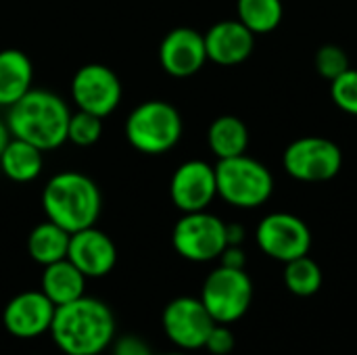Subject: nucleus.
Returning <instances> with one entry per match:
<instances>
[{"label":"nucleus","mask_w":357,"mask_h":355,"mask_svg":"<svg viewBox=\"0 0 357 355\" xmlns=\"http://www.w3.org/2000/svg\"><path fill=\"white\" fill-rule=\"evenodd\" d=\"M48 333L65 355H100L117 335V320L105 301L82 295L56 308Z\"/></svg>","instance_id":"1"},{"label":"nucleus","mask_w":357,"mask_h":355,"mask_svg":"<svg viewBox=\"0 0 357 355\" xmlns=\"http://www.w3.org/2000/svg\"><path fill=\"white\" fill-rule=\"evenodd\" d=\"M69 117L71 111L59 94L31 88L8 107L6 126L10 136L31 142L44 153L59 149L67 140Z\"/></svg>","instance_id":"2"},{"label":"nucleus","mask_w":357,"mask_h":355,"mask_svg":"<svg viewBox=\"0 0 357 355\" xmlns=\"http://www.w3.org/2000/svg\"><path fill=\"white\" fill-rule=\"evenodd\" d=\"M42 209L46 220L73 234L96 224L102 209V195L86 174L59 172L42 190Z\"/></svg>","instance_id":"3"},{"label":"nucleus","mask_w":357,"mask_h":355,"mask_svg":"<svg viewBox=\"0 0 357 355\" xmlns=\"http://www.w3.org/2000/svg\"><path fill=\"white\" fill-rule=\"evenodd\" d=\"M215 180L218 197L238 209L261 207L274 192L272 172L261 161L247 155L218 159Z\"/></svg>","instance_id":"4"},{"label":"nucleus","mask_w":357,"mask_h":355,"mask_svg":"<svg viewBox=\"0 0 357 355\" xmlns=\"http://www.w3.org/2000/svg\"><path fill=\"white\" fill-rule=\"evenodd\" d=\"M182 117L167 100H144L126 119L128 142L144 155H163L182 138Z\"/></svg>","instance_id":"5"},{"label":"nucleus","mask_w":357,"mask_h":355,"mask_svg":"<svg viewBox=\"0 0 357 355\" xmlns=\"http://www.w3.org/2000/svg\"><path fill=\"white\" fill-rule=\"evenodd\" d=\"M199 299L215 324L230 326L249 312L253 301V282L245 270L218 266L207 274Z\"/></svg>","instance_id":"6"},{"label":"nucleus","mask_w":357,"mask_h":355,"mask_svg":"<svg viewBox=\"0 0 357 355\" xmlns=\"http://www.w3.org/2000/svg\"><path fill=\"white\" fill-rule=\"evenodd\" d=\"M176 253L188 262H213L226 249V222L205 211L184 213L172 232Z\"/></svg>","instance_id":"7"},{"label":"nucleus","mask_w":357,"mask_h":355,"mask_svg":"<svg viewBox=\"0 0 357 355\" xmlns=\"http://www.w3.org/2000/svg\"><path fill=\"white\" fill-rule=\"evenodd\" d=\"M282 167L299 182H328L341 172L343 153L328 138L301 136L284 149Z\"/></svg>","instance_id":"8"},{"label":"nucleus","mask_w":357,"mask_h":355,"mask_svg":"<svg viewBox=\"0 0 357 355\" xmlns=\"http://www.w3.org/2000/svg\"><path fill=\"white\" fill-rule=\"evenodd\" d=\"M161 326L165 337L182 352H197L205 347V341L215 326V320L203 305L199 297H176L172 299L163 314Z\"/></svg>","instance_id":"9"},{"label":"nucleus","mask_w":357,"mask_h":355,"mask_svg":"<svg viewBox=\"0 0 357 355\" xmlns=\"http://www.w3.org/2000/svg\"><path fill=\"white\" fill-rule=\"evenodd\" d=\"M255 241L268 257L287 264L310 253L312 230L299 216L276 211L259 222Z\"/></svg>","instance_id":"10"},{"label":"nucleus","mask_w":357,"mask_h":355,"mask_svg":"<svg viewBox=\"0 0 357 355\" xmlns=\"http://www.w3.org/2000/svg\"><path fill=\"white\" fill-rule=\"evenodd\" d=\"M71 98L79 111L105 119L121 103V80L107 65H82L71 80Z\"/></svg>","instance_id":"11"},{"label":"nucleus","mask_w":357,"mask_h":355,"mask_svg":"<svg viewBox=\"0 0 357 355\" xmlns=\"http://www.w3.org/2000/svg\"><path fill=\"white\" fill-rule=\"evenodd\" d=\"M169 197L182 213L205 211L218 197L215 167L201 159L184 161L172 176Z\"/></svg>","instance_id":"12"},{"label":"nucleus","mask_w":357,"mask_h":355,"mask_svg":"<svg viewBox=\"0 0 357 355\" xmlns=\"http://www.w3.org/2000/svg\"><path fill=\"white\" fill-rule=\"evenodd\" d=\"M54 312L56 305L42 291H23L6 303L2 324L17 339H36L50 331Z\"/></svg>","instance_id":"13"},{"label":"nucleus","mask_w":357,"mask_h":355,"mask_svg":"<svg viewBox=\"0 0 357 355\" xmlns=\"http://www.w3.org/2000/svg\"><path fill=\"white\" fill-rule=\"evenodd\" d=\"M159 63L172 77H190L207 63L205 38L192 27H176L159 46Z\"/></svg>","instance_id":"14"},{"label":"nucleus","mask_w":357,"mask_h":355,"mask_svg":"<svg viewBox=\"0 0 357 355\" xmlns=\"http://www.w3.org/2000/svg\"><path fill=\"white\" fill-rule=\"evenodd\" d=\"M67 259L86 278H100V276H107L115 268L117 247L111 241V236L90 226L71 234Z\"/></svg>","instance_id":"15"},{"label":"nucleus","mask_w":357,"mask_h":355,"mask_svg":"<svg viewBox=\"0 0 357 355\" xmlns=\"http://www.w3.org/2000/svg\"><path fill=\"white\" fill-rule=\"evenodd\" d=\"M207 61H213L224 67L241 65L247 61L255 48V33L245 27L238 19L218 21L203 33Z\"/></svg>","instance_id":"16"},{"label":"nucleus","mask_w":357,"mask_h":355,"mask_svg":"<svg viewBox=\"0 0 357 355\" xmlns=\"http://www.w3.org/2000/svg\"><path fill=\"white\" fill-rule=\"evenodd\" d=\"M33 65L23 50H0V107L15 105L23 94L31 90Z\"/></svg>","instance_id":"17"},{"label":"nucleus","mask_w":357,"mask_h":355,"mask_svg":"<svg viewBox=\"0 0 357 355\" xmlns=\"http://www.w3.org/2000/svg\"><path fill=\"white\" fill-rule=\"evenodd\" d=\"M40 291L59 308L86 295V276L65 257L61 262L44 266Z\"/></svg>","instance_id":"18"},{"label":"nucleus","mask_w":357,"mask_h":355,"mask_svg":"<svg viewBox=\"0 0 357 355\" xmlns=\"http://www.w3.org/2000/svg\"><path fill=\"white\" fill-rule=\"evenodd\" d=\"M207 144L218 159H230L247 153L249 130L236 115H220L207 130Z\"/></svg>","instance_id":"19"},{"label":"nucleus","mask_w":357,"mask_h":355,"mask_svg":"<svg viewBox=\"0 0 357 355\" xmlns=\"http://www.w3.org/2000/svg\"><path fill=\"white\" fill-rule=\"evenodd\" d=\"M44 165L42 151L21 138H10L0 155V169L13 182H31L40 176Z\"/></svg>","instance_id":"20"},{"label":"nucleus","mask_w":357,"mask_h":355,"mask_svg":"<svg viewBox=\"0 0 357 355\" xmlns=\"http://www.w3.org/2000/svg\"><path fill=\"white\" fill-rule=\"evenodd\" d=\"M69 239H71V234L65 228H61L59 224L46 220V222L38 224L29 232V236H27V253L42 268L50 266V264L61 262V259L67 257Z\"/></svg>","instance_id":"21"},{"label":"nucleus","mask_w":357,"mask_h":355,"mask_svg":"<svg viewBox=\"0 0 357 355\" xmlns=\"http://www.w3.org/2000/svg\"><path fill=\"white\" fill-rule=\"evenodd\" d=\"M282 17V0H236V19L255 36L274 31Z\"/></svg>","instance_id":"22"},{"label":"nucleus","mask_w":357,"mask_h":355,"mask_svg":"<svg viewBox=\"0 0 357 355\" xmlns=\"http://www.w3.org/2000/svg\"><path fill=\"white\" fill-rule=\"evenodd\" d=\"M282 280L287 291L293 293L295 297H312L322 289L324 276L318 262H314L307 253L284 264Z\"/></svg>","instance_id":"23"},{"label":"nucleus","mask_w":357,"mask_h":355,"mask_svg":"<svg viewBox=\"0 0 357 355\" xmlns=\"http://www.w3.org/2000/svg\"><path fill=\"white\" fill-rule=\"evenodd\" d=\"M102 136V117L92 115L88 111L71 113L69 128H67V140H71L77 146H90L98 142Z\"/></svg>","instance_id":"24"},{"label":"nucleus","mask_w":357,"mask_h":355,"mask_svg":"<svg viewBox=\"0 0 357 355\" xmlns=\"http://www.w3.org/2000/svg\"><path fill=\"white\" fill-rule=\"evenodd\" d=\"M331 98L341 111L357 117V69L349 67L331 82Z\"/></svg>","instance_id":"25"},{"label":"nucleus","mask_w":357,"mask_h":355,"mask_svg":"<svg viewBox=\"0 0 357 355\" xmlns=\"http://www.w3.org/2000/svg\"><path fill=\"white\" fill-rule=\"evenodd\" d=\"M316 69L322 77L333 82L335 77H339L343 71L349 69V56L341 46L324 44L316 52Z\"/></svg>","instance_id":"26"},{"label":"nucleus","mask_w":357,"mask_h":355,"mask_svg":"<svg viewBox=\"0 0 357 355\" xmlns=\"http://www.w3.org/2000/svg\"><path fill=\"white\" fill-rule=\"evenodd\" d=\"M234 333L228 328V324H215L205 341V347L211 355H228L234 349Z\"/></svg>","instance_id":"27"},{"label":"nucleus","mask_w":357,"mask_h":355,"mask_svg":"<svg viewBox=\"0 0 357 355\" xmlns=\"http://www.w3.org/2000/svg\"><path fill=\"white\" fill-rule=\"evenodd\" d=\"M111 355H155L151 345L138 335H121L111 343Z\"/></svg>","instance_id":"28"},{"label":"nucleus","mask_w":357,"mask_h":355,"mask_svg":"<svg viewBox=\"0 0 357 355\" xmlns=\"http://www.w3.org/2000/svg\"><path fill=\"white\" fill-rule=\"evenodd\" d=\"M218 259H220V266L236 268V270H245V264H247V255L241 245H226V249L222 251Z\"/></svg>","instance_id":"29"},{"label":"nucleus","mask_w":357,"mask_h":355,"mask_svg":"<svg viewBox=\"0 0 357 355\" xmlns=\"http://www.w3.org/2000/svg\"><path fill=\"white\" fill-rule=\"evenodd\" d=\"M245 234L247 232L241 224H226V243L228 245H243Z\"/></svg>","instance_id":"30"},{"label":"nucleus","mask_w":357,"mask_h":355,"mask_svg":"<svg viewBox=\"0 0 357 355\" xmlns=\"http://www.w3.org/2000/svg\"><path fill=\"white\" fill-rule=\"evenodd\" d=\"M13 136H10V130H8V126L4 123V121H0V155H2V151H4V146L8 144V140H10Z\"/></svg>","instance_id":"31"},{"label":"nucleus","mask_w":357,"mask_h":355,"mask_svg":"<svg viewBox=\"0 0 357 355\" xmlns=\"http://www.w3.org/2000/svg\"><path fill=\"white\" fill-rule=\"evenodd\" d=\"M163 355H190V354H188V352H182V349H180V352H172V354H163Z\"/></svg>","instance_id":"32"}]
</instances>
